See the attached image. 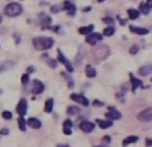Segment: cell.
<instances>
[{"label": "cell", "mask_w": 152, "mask_h": 147, "mask_svg": "<svg viewBox=\"0 0 152 147\" xmlns=\"http://www.w3.org/2000/svg\"><path fill=\"white\" fill-rule=\"evenodd\" d=\"M34 46L36 50L43 51V50H50L51 47L53 46V40L51 37H36L34 39Z\"/></svg>", "instance_id": "obj_1"}, {"label": "cell", "mask_w": 152, "mask_h": 147, "mask_svg": "<svg viewBox=\"0 0 152 147\" xmlns=\"http://www.w3.org/2000/svg\"><path fill=\"white\" fill-rule=\"evenodd\" d=\"M23 12V8L19 3H10L7 7L4 8V13L7 16H11V18H15V16H19Z\"/></svg>", "instance_id": "obj_2"}, {"label": "cell", "mask_w": 152, "mask_h": 147, "mask_svg": "<svg viewBox=\"0 0 152 147\" xmlns=\"http://www.w3.org/2000/svg\"><path fill=\"white\" fill-rule=\"evenodd\" d=\"M58 60L60 62L61 64H64V67L67 68V71H68V72H72V71H74V67H72V64L69 63L68 59H67L66 56L63 55V52H61V51H58Z\"/></svg>", "instance_id": "obj_3"}, {"label": "cell", "mask_w": 152, "mask_h": 147, "mask_svg": "<svg viewBox=\"0 0 152 147\" xmlns=\"http://www.w3.org/2000/svg\"><path fill=\"white\" fill-rule=\"evenodd\" d=\"M102 37H103V35H102V34H99V32H92V34L87 35L86 42L88 43V44L94 46V44H96L97 42H100V40H102Z\"/></svg>", "instance_id": "obj_4"}, {"label": "cell", "mask_w": 152, "mask_h": 147, "mask_svg": "<svg viewBox=\"0 0 152 147\" xmlns=\"http://www.w3.org/2000/svg\"><path fill=\"white\" fill-rule=\"evenodd\" d=\"M105 115H107V118L110 119V121H118V119L121 118L120 111H118L115 107H108V112L105 114Z\"/></svg>", "instance_id": "obj_5"}, {"label": "cell", "mask_w": 152, "mask_h": 147, "mask_svg": "<svg viewBox=\"0 0 152 147\" xmlns=\"http://www.w3.org/2000/svg\"><path fill=\"white\" fill-rule=\"evenodd\" d=\"M137 119L142 122H151L152 121V108H147V110L142 111L137 115Z\"/></svg>", "instance_id": "obj_6"}, {"label": "cell", "mask_w": 152, "mask_h": 147, "mask_svg": "<svg viewBox=\"0 0 152 147\" xmlns=\"http://www.w3.org/2000/svg\"><path fill=\"white\" fill-rule=\"evenodd\" d=\"M79 129H80L83 132H92L95 129V124L89 121H83L80 124H79Z\"/></svg>", "instance_id": "obj_7"}, {"label": "cell", "mask_w": 152, "mask_h": 147, "mask_svg": "<svg viewBox=\"0 0 152 147\" xmlns=\"http://www.w3.org/2000/svg\"><path fill=\"white\" fill-rule=\"evenodd\" d=\"M71 99L74 100V102H76V103H80L81 106H88L89 104V100L81 94H72Z\"/></svg>", "instance_id": "obj_8"}, {"label": "cell", "mask_w": 152, "mask_h": 147, "mask_svg": "<svg viewBox=\"0 0 152 147\" xmlns=\"http://www.w3.org/2000/svg\"><path fill=\"white\" fill-rule=\"evenodd\" d=\"M108 55H110V50H108V47H105V46H103L102 48H99V51H96V52H95V56H96L97 62L105 59Z\"/></svg>", "instance_id": "obj_9"}, {"label": "cell", "mask_w": 152, "mask_h": 147, "mask_svg": "<svg viewBox=\"0 0 152 147\" xmlns=\"http://www.w3.org/2000/svg\"><path fill=\"white\" fill-rule=\"evenodd\" d=\"M27 108H28V104H27V102L24 99H21L20 102H19L18 107H16V112H18L20 116H23V115H26Z\"/></svg>", "instance_id": "obj_10"}, {"label": "cell", "mask_w": 152, "mask_h": 147, "mask_svg": "<svg viewBox=\"0 0 152 147\" xmlns=\"http://www.w3.org/2000/svg\"><path fill=\"white\" fill-rule=\"evenodd\" d=\"M44 91V84L42 83L40 80H34V87H32V92L35 95H39Z\"/></svg>", "instance_id": "obj_11"}, {"label": "cell", "mask_w": 152, "mask_h": 147, "mask_svg": "<svg viewBox=\"0 0 152 147\" xmlns=\"http://www.w3.org/2000/svg\"><path fill=\"white\" fill-rule=\"evenodd\" d=\"M64 10L67 11V13H68L69 16H74L75 13H76V7H75V4H72L71 1H64Z\"/></svg>", "instance_id": "obj_12"}, {"label": "cell", "mask_w": 152, "mask_h": 147, "mask_svg": "<svg viewBox=\"0 0 152 147\" xmlns=\"http://www.w3.org/2000/svg\"><path fill=\"white\" fill-rule=\"evenodd\" d=\"M26 123L28 124L31 129H40V127H42V122L37 118H29L28 121H26Z\"/></svg>", "instance_id": "obj_13"}, {"label": "cell", "mask_w": 152, "mask_h": 147, "mask_svg": "<svg viewBox=\"0 0 152 147\" xmlns=\"http://www.w3.org/2000/svg\"><path fill=\"white\" fill-rule=\"evenodd\" d=\"M129 29H131V32L137 34V35H147L148 32H150L147 28H142V27H136V26H131Z\"/></svg>", "instance_id": "obj_14"}, {"label": "cell", "mask_w": 152, "mask_h": 147, "mask_svg": "<svg viewBox=\"0 0 152 147\" xmlns=\"http://www.w3.org/2000/svg\"><path fill=\"white\" fill-rule=\"evenodd\" d=\"M96 124H99L100 129H110L112 126V121H110V119H107V121H104V119H96Z\"/></svg>", "instance_id": "obj_15"}, {"label": "cell", "mask_w": 152, "mask_h": 147, "mask_svg": "<svg viewBox=\"0 0 152 147\" xmlns=\"http://www.w3.org/2000/svg\"><path fill=\"white\" fill-rule=\"evenodd\" d=\"M151 71H152V66H151V64H145V66H143V67H140V68H139V74L142 76L150 75Z\"/></svg>", "instance_id": "obj_16"}, {"label": "cell", "mask_w": 152, "mask_h": 147, "mask_svg": "<svg viewBox=\"0 0 152 147\" xmlns=\"http://www.w3.org/2000/svg\"><path fill=\"white\" fill-rule=\"evenodd\" d=\"M94 28H95V27L92 26V24H89V26H87V27H81V28H79V34L89 35V34H92V32H94Z\"/></svg>", "instance_id": "obj_17"}, {"label": "cell", "mask_w": 152, "mask_h": 147, "mask_svg": "<svg viewBox=\"0 0 152 147\" xmlns=\"http://www.w3.org/2000/svg\"><path fill=\"white\" fill-rule=\"evenodd\" d=\"M129 78H131V83H132V91H136L137 87L142 86V80H139V79H136L134 75H129Z\"/></svg>", "instance_id": "obj_18"}, {"label": "cell", "mask_w": 152, "mask_h": 147, "mask_svg": "<svg viewBox=\"0 0 152 147\" xmlns=\"http://www.w3.org/2000/svg\"><path fill=\"white\" fill-rule=\"evenodd\" d=\"M135 142H137V137H136V135H131V137H127L126 139L123 140V146L127 147L128 145H131V143H135Z\"/></svg>", "instance_id": "obj_19"}, {"label": "cell", "mask_w": 152, "mask_h": 147, "mask_svg": "<svg viewBox=\"0 0 152 147\" xmlns=\"http://www.w3.org/2000/svg\"><path fill=\"white\" fill-rule=\"evenodd\" d=\"M127 13H128V16H129V19H131V20H135V19H137V18H139V15H140L139 11L134 10V8H129V10L127 11Z\"/></svg>", "instance_id": "obj_20"}, {"label": "cell", "mask_w": 152, "mask_h": 147, "mask_svg": "<svg viewBox=\"0 0 152 147\" xmlns=\"http://www.w3.org/2000/svg\"><path fill=\"white\" fill-rule=\"evenodd\" d=\"M50 24H51V18H50V16H44V15H43V18H42V28L43 29H48Z\"/></svg>", "instance_id": "obj_21"}, {"label": "cell", "mask_w": 152, "mask_h": 147, "mask_svg": "<svg viewBox=\"0 0 152 147\" xmlns=\"http://www.w3.org/2000/svg\"><path fill=\"white\" fill-rule=\"evenodd\" d=\"M52 108H53V99H48L44 104V111L47 114H50L52 112Z\"/></svg>", "instance_id": "obj_22"}, {"label": "cell", "mask_w": 152, "mask_h": 147, "mask_svg": "<svg viewBox=\"0 0 152 147\" xmlns=\"http://www.w3.org/2000/svg\"><path fill=\"white\" fill-rule=\"evenodd\" d=\"M79 112H80V108H79L77 106H69V107L67 108V114H68V115H77Z\"/></svg>", "instance_id": "obj_23"}, {"label": "cell", "mask_w": 152, "mask_h": 147, "mask_svg": "<svg viewBox=\"0 0 152 147\" xmlns=\"http://www.w3.org/2000/svg\"><path fill=\"white\" fill-rule=\"evenodd\" d=\"M86 75L88 76V78H95V76H96V71H95V68L92 66H87L86 67Z\"/></svg>", "instance_id": "obj_24"}, {"label": "cell", "mask_w": 152, "mask_h": 147, "mask_svg": "<svg viewBox=\"0 0 152 147\" xmlns=\"http://www.w3.org/2000/svg\"><path fill=\"white\" fill-rule=\"evenodd\" d=\"M18 123H19V129H20L21 131H26V129H27V123H26V119H24L23 116H19Z\"/></svg>", "instance_id": "obj_25"}, {"label": "cell", "mask_w": 152, "mask_h": 147, "mask_svg": "<svg viewBox=\"0 0 152 147\" xmlns=\"http://www.w3.org/2000/svg\"><path fill=\"white\" fill-rule=\"evenodd\" d=\"M113 34H115V28L112 26H108L107 28H104V32H103L104 36H112Z\"/></svg>", "instance_id": "obj_26"}, {"label": "cell", "mask_w": 152, "mask_h": 147, "mask_svg": "<svg viewBox=\"0 0 152 147\" xmlns=\"http://www.w3.org/2000/svg\"><path fill=\"white\" fill-rule=\"evenodd\" d=\"M139 7H140V11H142V12L144 13V15H148V13H150V10H151V8L148 7V5L145 4V3H140ZM140 11H139V12H140Z\"/></svg>", "instance_id": "obj_27"}, {"label": "cell", "mask_w": 152, "mask_h": 147, "mask_svg": "<svg viewBox=\"0 0 152 147\" xmlns=\"http://www.w3.org/2000/svg\"><path fill=\"white\" fill-rule=\"evenodd\" d=\"M139 46H132L131 48H129V54H131V55H136L137 52H139Z\"/></svg>", "instance_id": "obj_28"}, {"label": "cell", "mask_w": 152, "mask_h": 147, "mask_svg": "<svg viewBox=\"0 0 152 147\" xmlns=\"http://www.w3.org/2000/svg\"><path fill=\"white\" fill-rule=\"evenodd\" d=\"M1 116H3V118H4V119H7V121H10V119L12 118V114H11L10 111H3Z\"/></svg>", "instance_id": "obj_29"}, {"label": "cell", "mask_w": 152, "mask_h": 147, "mask_svg": "<svg viewBox=\"0 0 152 147\" xmlns=\"http://www.w3.org/2000/svg\"><path fill=\"white\" fill-rule=\"evenodd\" d=\"M63 129H71L72 127V122L69 121V119H66V121H64V123H63Z\"/></svg>", "instance_id": "obj_30"}, {"label": "cell", "mask_w": 152, "mask_h": 147, "mask_svg": "<svg viewBox=\"0 0 152 147\" xmlns=\"http://www.w3.org/2000/svg\"><path fill=\"white\" fill-rule=\"evenodd\" d=\"M29 82V75H27V74H24L23 76H21V83L23 84H27Z\"/></svg>", "instance_id": "obj_31"}, {"label": "cell", "mask_w": 152, "mask_h": 147, "mask_svg": "<svg viewBox=\"0 0 152 147\" xmlns=\"http://www.w3.org/2000/svg\"><path fill=\"white\" fill-rule=\"evenodd\" d=\"M60 10H61V8L59 7V5H52V7H51V12H52V13H58V12H60Z\"/></svg>", "instance_id": "obj_32"}, {"label": "cell", "mask_w": 152, "mask_h": 147, "mask_svg": "<svg viewBox=\"0 0 152 147\" xmlns=\"http://www.w3.org/2000/svg\"><path fill=\"white\" fill-rule=\"evenodd\" d=\"M103 21H104L105 24H110V26H112L113 24V19L112 18H103Z\"/></svg>", "instance_id": "obj_33"}, {"label": "cell", "mask_w": 152, "mask_h": 147, "mask_svg": "<svg viewBox=\"0 0 152 147\" xmlns=\"http://www.w3.org/2000/svg\"><path fill=\"white\" fill-rule=\"evenodd\" d=\"M48 63H50V66H51V67H53V68H55V67L58 66V62H56V60H53V59H51V60H48Z\"/></svg>", "instance_id": "obj_34"}, {"label": "cell", "mask_w": 152, "mask_h": 147, "mask_svg": "<svg viewBox=\"0 0 152 147\" xmlns=\"http://www.w3.org/2000/svg\"><path fill=\"white\" fill-rule=\"evenodd\" d=\"M35 71V67L34 66H29L28 68H27V75H29V74H32Z\"/></svg>", "instance_id": "obj_35"}, {"label": "cell", "mask_w": 152, "mask_h": 147, "mask_svg": "<svg viewBox=\"0 0 152 147\" xmlns=\"http://www.w3.org/2000/svg\"><path fill=\"white\" fill-rule=\"evenodd\" d=\"M94 106H96V107H102V106H103V102H100V100H95V102H94Z\"/></svg>", "instance_id": "obj_36"}, {"label": "cell", "mask_w": 152, "mask_h": 147, "mask_svg": "<svg viewBox=\"0 0 152 147\" xmlns=\"http://www.w3.org/2000/svg\"><path fill=\"white\" fill-rule=\"evenodd\" d=\"M63 132H64L66 135H71V134H72V130H71V129H63Z\"/></svg>", "instance_id": "obj_37"}, {"label": "cell", "mask_w": 152, "mask_h": 147, "mask_svg": "<svg viewBox=\"0 0 152 147\" xmlns=\"http://www.w3.org/2000/svg\"><path fill=\"white\" fill-rule=\"evenodd\" d=\"M8 132H10V131H8V129H3L1 131H0V135H7Z\"/></svg>", "instance_id": "obj_38"}, {"label": "cell", "mask_w": 152, "mask_h": 147, "mask_svg": "<svg viewBox=\"0 0 152 147\" xmlns=\"http://www.w3.org/2000/svg\"><path fill=\"white\" fill-rule=\"evenodd\" d=\"M145 145H147V147H151L152 140H151V139H147V140H145Z\"/></svg>", "instance_id": "obj_39"}, {"label": "cell", "mask_w": 152, "mask_h": 147, "mask_svg": "<svg viewBox=\"0 0 152 147\" xmlns=\"http://www.w3.org/2000/svg\"><path fill=\"white\" fill-rule=\"evenodd\" d=\"M103 140H104V142H111V138L110 137H104L103 138Z\"/></svg>", "instance_id": "obj_40"}, {"label": "cell", "mask_w": 152, "mask_h": 147, "mask_svg": "<svg viewBox=\"0 0 152 147\" xmlns=\"http://www.w3.org/2000/svg\"><path fill=\"white\" fill-rule=\"evenodd\" d=\"M145 4H147L148 7L151 8V7H152V0H147V3H145Z\"/></svg>", "instance_id": "obj_41"}, {"label": "cell", "mask_w": 152, "mask_h": 147, "mask_svg": "<svg viewBox=\"0 0 152 147\" xmlns=\"http://www.w3.org/2000/svg\"><path fill=\"white\" fill-rule=\"evenodd\" d=\"M53 32H59V27H53Z\"/></svg>", "instance_id": "obj_42"}, {"label": "cell", "mask_w": 152, "mask_h": 147, "mask_svg": "<svg viewBox=\"0 0 152 147\" xmlns=\"http://www.w3.org/2000/svg\"><path fill=\"white\" fill-rule=\"evenodd\" d=\"M119 23H120V24H126V20H121V19H119Z\"/></svg>", "instance_id": "obj_43"}, {"label": "cell", "mask_w": 152, "mask_h": 147, "mask_svg": "<svg viewBox=\"0 0 152 147\" xmlns=\"http://www.w3.org/2000/svg\"><path fill=\"white\" fill-rule=\"evenodd\" d=\"M58 147H68V146H66V145H59Z\"/></svg>", "instance_id": "obj_44"}, {"label": "cell", "mask_w": 152, "mask_h": 147, "mask_svg": "<svg viewBox=\"0 0 152 147\" xmlns=\"http://www.w3.org/2000/svg\"><path fill=\"white\" fill-rule=\"evenodd\" d=\"M95 147H107V146H95Z\"/></svg>", "instance_id": "obj_45"}, {"label": "cell", "mask_w": 152, "mask_h": 147, "mask_svg": "<svg viewBox=\"0 0 152 147\" xmlns=\"http://www.w3.org/2000/svg\"><path fill=\"white\" fill-rule=\"evenodd\" d=\"M0 24H1V15H0Z\"/></svg>", "instance_id": "obj_46"}, {"label": "cell", "mask_w": 152, "mask_h": 147, "mask_svg": "<svg viewBox=\"0 0 152 147\" xmlns=\"http://www.w3.org/2000/svg\"><path fill=\"white\" fill-rule=\"evenodd\" d=\"M103 1H104V0H99V3H103Z\"/></svg>", "instance_id": "obj_47"}]
</instances>
